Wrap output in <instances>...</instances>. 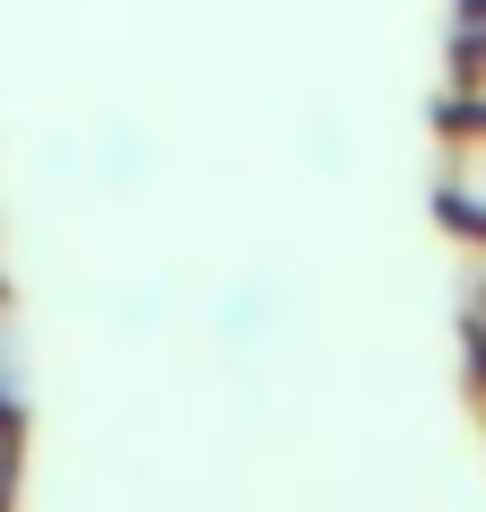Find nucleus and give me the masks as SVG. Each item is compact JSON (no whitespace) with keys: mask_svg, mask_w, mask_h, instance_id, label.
<instances>
[{"mask_svg":"<svg viewBox=\"0 0 486 512\" xmlns=\"http://www.w3.org/2000/svg\"><path fill=\"white\" fill-rule=\"evenodd\" d=\"M443 200H452L460 226H486V122H460L452 174H443Z\"/></svg>","mask_w":486,"mask_h":512,"instance_id":"obj_1","label":"nucleus"},{"mask_svg":"<svg viewBox=\"0 0 486 512\" xmlns=\"http://www.w3.org/2000/svg\"><path fill=\"white\" fill-rule=\"evenodd\" d=\"M460 122H486V53H469V87H460Z\"/></svg>","mask_w":486,"mask_h":512,"instance_id":"obj_2","label":"nucleus"},{"mask_svg":"<svg viewBox=\"0 0 486 512\" xmlns=\"http://www.w3.org/2000/svg\"><path fill=\"white\" fill-rule=\"evenodd\" d=\"M0 495H9V434H0Z\"/></svg>","mask_w":486,"mask_h":512,"instance_id":"obj_3","label":"nucleus"}]
</instances>
